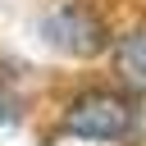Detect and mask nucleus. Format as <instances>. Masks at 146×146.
Instances as JSON below:
<instances>
[{
    "label": "nucleus",
    "instance_id": "1",
    "mask_svg": "<svg viewBox=\"0 0 146 146\" xmlns=\"http://www.w3.org/2000/svg\"><path fill=\"white\" fill-rule=\"evenodd\" d=\"M132 119H137V110L123 91L96 87V91H82V96L68 100L64 132L78 137V141H119V137L132 132Z\"/></svg>",
    "mask_w": 146,
    "mask_h": 146
},
{
    "label": "nucleus",
    "instance_id": "2",
    "mask_svg": "<svg viewBox=\"0 0 146 146\" xmlns=\"http://www.w3.org/2000/svg\"><path fill=\"white\" fill-rule=\"evenodd\" d=\"M41 36H46L55 50L78 55V59L100 55V50L110 46V27H105V18H100L91 5H82V0H68V5L50 9V14L41 18Z\"/></svg>",
    "mask_w": 146,
    "mask_h": 146
},
{
    "label": "nucleus",
    "instance_id": "3",
    "mask_svg": "<svg viewBox=\"0 0 146 146\" xmlns=\"http://www.w3.org/2000/svg\"><path fill=\"white\" fill-rule=\"evenodd\" d=\"M114 73L132 96H146V27H132L114 41Z\"/></svg>",
    "mask_w": 146,
    "mask_h": 146
},
{
    "label": "nucleus",
    "instance_id": "4",
    "mask_svg": "<svg viewBox=\"0 0 146 146\" xmlns=\"http://www.w3.org/2000/svg\"><path fill=\"white\" fill-rule=\"evenodd\" d=\"M9 119H14V100H9V96H0V123H9Z\"/></svg>",
    "mask_w": 146,
    "mask_h": 146
}]
</instances>
